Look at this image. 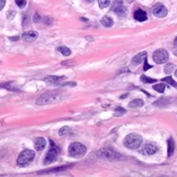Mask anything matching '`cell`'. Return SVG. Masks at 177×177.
Returning <instances> with one entry per match:
<instances>
[{"mask_svg": "<svg viewBox=\"0 0 177 177\" xmlns=\"http://www.w3.org/2000/svg\"><path fill=\"white\" fill-rule=\"evenodd\" d=\"M34 158H35V152L33 150H30V149L23 150L22 152L20 153V155H19L16 163L21 167L27 166L33 160H34Z\"/></svg>", "mask_w": 177, "mask_h": 177, "instance_id": "cell-4", "label": "cell"}, {"mask_svg": "<svg viewBox=\"0 0 177 177\" xmlns=\"http://www.w3.org/2000/svg\"><path fill=\"white\" fill-rule=\"evenodd\" d=\"M153 89L155 90V91L158 92H164V89H165V85H163V84H157V85L153 86Z\"/></svg>", "mask_w": 177, "mask_h": 177, "instance_id": "cell-24", "label": "cell"}, {"mask_svg": "<svg viewBox=\"0 0 177 177\" xmlns=\"http://www.w3.org/2000/svg\"><path fill=\"white\" fill-rule=\"evenodd\" d=\"M125 109H123V108H121V107H119V108H116L114 110V115L115 116H122V115H124L125 114Z\"/></svg>", "mask_w": 177, "mask_h": 177, "instance_id": "cell-23", "label": "cell"}, {"mask_svg": "<svg viewBox=\"0 0 177 177\" xmlns=\"http://www.w3.org/2000/svg\"><path fill=\"white\" fill-rule=\"evenodd\" d=\"M174 53H175V55H177V50H176V51H175Z\"/></svg>", "mask_w": 177, "mask_h": 177, "instance_id": "cell-39", "label": "cell"}, {"mask_svg": "<svg viewBox=\"0 0 177 177\" xmlns=\"http://www.w3.org/2000/svg\"><path fill=\"white\" fill-rule=\"evenodd\" d=\"M55 96L57 95H52V94H45L43 95L40 98H38L36 103L39 105H43V104H47V103L52 102L53 100L55 99Z\"/></svg>", "mask_w": 177, "mask_h": 177, "instance_id": "cell-9", "label": "cell"}, {"mask_svg": "<svg viewBox=\"0 0 177 177\" xmlns=\"http://www.w3.org/2000/svg\"><path fill=\"white\" fill-rule=\"evenodd\" d=\"M58 51H60L61 53H62L63 55H65V57H69V55H71V50L69 49L67 47H64V46H61V47L58 48Z\"/></svg>", "mask_w": 177, "mask_h": 177, "instance_id": "cell-20", "label": "cell"}, {"mask_svg": "<svg viewBox=\"0 0 177 177\" xmlns=\"http://www.w3.org/2000/svg\"><path fill=\"white\" fill-rule=\"evenodd\" d=\"M146 59H147V52L143 51V52H140V53H138L137 55H135V57L133 58L132 63L134 65H138V64H140L141 62H143Z\"/></svg>", "mask_w": 177, "mask_h": 177, "instance_id": "cell-11", "label": "cell"}, {"mask_svg": "<svg viewBox=\"0 0 177 177\" xmlns=\"http://www.w3.org/2000/svg\"><path fill=\"white\" fill-rule=\"evenodd\" d=\"M174 46L175 47H177V37L175 38V40H174Z\"/></svg>", "mask_w": 177, "mask_h": 177, "instance_id": "cell-36", "label": "cell"}, {"mask_svg": "<svg viewBox=\"0 0 177 177\" xmlns=\"http://www.w3.org/2000/svg\"><path fill=\"white\" fill-rule=\"evenodd\" d=\"M113 20L111 18H109V16H103L102 19H101V24L103 25V26H105V27H111L113 25Z\"/></svg>", "mask_w": 177, "mask_h": 177, "instance_id": "cell-17", "label": "cell"}, {"mask_svg": "<svg viewBox=\"0 0 177 177\" xmlns=\"http://www.w3.org/2000/svg\"><path fill=\"white\" fill-rule=\"evenodd\" d=\"M38 37V33L35 32V30H30V32L24 33L22 35V39L24 41H27V43H30V41H34L36 40Z\"/></svg>", "mask_w": 177, "mask_h": 177, "instance_id": "cell-10", "label": "cell"}, {"mask_svg": "<svg viewBox=\"0 0 177 177\" xmlns=\"http://www.w3.org/2000/svg\"><path fill=\"white\" fill-rule=\"evenodd\" d=\"M142 105H143V101L141 99H135L129 103V108H140Z\"/></svg>", "mask_w": 177, "mask_h": 177, "instance_id": "cell-18", "label": "cell"}, {"mask_svg": "<svg viewBox=\"0 0 177 177\" xmlns=\"http://www.w3.org/2000/svg\"><path fill=\"white\" fill-rule=\"evenodd\" d=\"M149 69H151V65H150L149 63L147 62V59H146V60H145V65H143V70L148 71Z\"/></svg>", "mask_w": 177, "mask_h": 177, "instance_id": "cell-32", "label": "cell"}, {"mask_svg": "<svg viewBox=\"0 0 177 177\" xmlns=\"http://www.w3.org/2000/svg\"><path fill=\"white\" fill-rule=\"evenodd\" d=\"M134 18L138 22H143V21H147L148 16H147V13L143 10H137L134 13Z\"/></svg>", "mask_w": 177, "mask_h": 177, "instance_id": "cell-13", "label": "cell"}, {"mask_svg": "<svg viewBox=\"0 0 177 177\" xmlns=\"http://www.w3.org/2000/svg\"><path fill=\"white\" fill-rule=\"evenodd\" d=\"M142 143V137L140 135L138 134H135V133H132V134L127 135L126 137H125V140H124V145L125 147H127L128 149H132V150H135L139 148Z\"/></svg>", "mask_w": 177, "mask_h": 177, "instance_id": "cell-1", "label": "cell"}, {"mask_svg": "<svg viewBox=\"0 0 177 177\" xmlns=\"http://www.w3.org/2000/svg\"><path fill=\"white\" fill-rule=\"evenodd\" d=\"M152 13L154 16H157V18H164L167 14V9L165 8L164 5H162V3H157V5H154V7H153Z\"/></svg>", "mask_w": 177, "mask_h": 177, "instance_id": "cell-8", "label": "cell"}, {"mask_svg": "<svg viewBox=\"0 0 177 177\" xmlns=\"http://www.w3.org/2000/svg\"><path fill=\"white\" fill-rule=\"evenodd\" d=\"M58 155H59V149L55 145V142L52 140H50V149L45 158V164H49V163L55 162V160L58 159Z\"/></svg>", "mask_w": 177, "mask_h": 177, "instance_id": "cell-5", "label": "cell"}, {"mask_svg": "<svg viewBox=\"0 0 177 177\" xmlns=\"http://www.w3.org/2000/svg\"><path fill=\"white\" fill-rule=\"evenodd\" d=\"M175 76H176V77H177V70L175 71Z\"/></svg>", "mask_w": 177, "mask_h": 177, "instance_id": "cell-38", "label": "cell"}, {"mask_svg": "<svg viewBox=\"0 0 177 177\" xmlns=\"http://www.w3.org/2000/svg\"><path fill=\"white\" fill-rule=\"evenodd\" d=\"M152 59L157 64H163L168 61V53L165 49H158L153 52Z\"/></svg>", "mask_w": 177, "mask_h": 177, "instance_id": "cell-6", "label": "cell"}, {"mask_svg": "<svg viewBox=\"0 0 177 177\" xmlns=\"http://www.w3.org/2000/svg\"><path fill=\"white\" fill-rule=\"evenodd\" d=\"M140 80H141V82L146 83V84H153V83H155V80L148 77V76H146V75H141Z\"/></svg>", "mask_w": 177, "mask_h": 177, "instance_id": "cell-21", "label": "cell"}, {"mask_svg": "<svg viewBox=\"0 0 177 177\" xmlns=\"http://www.w3.org/2000/svg\"><path fill=\"white\" fill-rule=\"evenodd\" d=\"M9 39L12 40V41H16V40L20 39V37H19V36H15V37H10V38H9Z\"/></svg>", "mask_w": 177, "mask_h": 177, "instance_id": "cell-35", "label": "cell"}, {"mask_svg": "<svg viewBox=\"0 0 177 177\" xmlns=\"http://www.w3.org/2000/svg\"><path fill=\"white\" fill-rule=\"evenodd\" d=\"M86 151H87L86 146L80 143V142H73L69 147V154L73 158H76V159L84 157Z\"/></svg>", "mask_w": 177, "mask_h": 177, "instance_id": "cell-3", "label": "cell"}, {"mask_svg": "<svg viewBox=\"0 0 177 177\" xmlns=\"http://www.w3.org/2000/svg\"><path fill=\"white\" fill-rule=\"evenodd\" d=\"M100 8H107L108 5H110V0H98Z\"/></svg>", "mask_w": 177, "mask_h": 177, "instance_id": "cell-27", "label": "cell"}, {"mask_svg": "<svg viewBox=\"0 0 177 177\" xmlns=\"http://www.w3.org/2000/svg\"><path fill=\"white\" fill-rule=\"evenodd\" d=\"M167 146H168V150H167V155L171 157V155L174 153V150H175V142L173 140V138H170L168 141H167Z\"/></svg>", "mask_w": 177, "mask_h": 177, "instance_id": "cell-16", "label": "cell"}, {"mask_svg": "<svg viewBox=\"0 0 177 177\" xmlns=\"http://www.w3.org/2000/svg\"><path fill=\"white\" fill-rule=\"evenodd\" d=\"M97 155L99 159L108 160V161H117V160L122 159V155L115 150L110 149V148H103L100 149L97 152Z\"/></svg>", "mask_w": 177, "mask_h": 177, "instance_id": "cell-2", "label": "cell"}, {"mask_svg": "<svg viewBox=\"0 0 177 177\" xmlns=\"http://www.w3.org/2000/svg\"><path fill=\"white\" fill-rule=\"evenodd\" d=\"M14 15H15V11H9V12L7 13V16L9 20H12V19L14 18Z\"/></svg>", "mask_w": 177, "mask_h": 177, "instance_id": "cell-30", "label": "cell"}, {"mask_svg": "<svg viewBox=\"0 0 177 177\" xmlns=\"http://www.w3.org/2000/svg\"><path fill=\"white\" fill-rule=\"evenodd\" d=\"M70 133H71V128L65 126V127L61 128L60 132H59V135H60V136H65V135H69Z\"/></svg>", "mask_w": 177, "mask_h": 177, "instance_id": "cell-25", "label": "cell"}, {"mask_svg": "<svg viewBox=\"0 0 177 177\" xmlns=\"http://www.w3.org/2000/svg\"><path fill=\"white\" fill-rule=\"evenodd\" d=\"M113 12H115L119 16H121V18H124L125 15H126V13H127V10H126V8H125L124 5H121L117 8H115L114 10H113Z\"/></svg>", "mask_w": 177, "mask_h": 177, "instance_id": "cell-15", "label": "cell"}, {"mask_svg": "<svg viewBox=\"0 0 177 177\" xmlns=\"http://www.w3.org/2000/svg\"><path fill=\"white\" fill-rule=\"evenodd\" d=\"M158 151V146L153 142H147L145 145L142 146V148L140 149V152L142 154H146V155H151V154H154L155 152Z\"/></svg>", "mask_w": 177, "mask_h": 177, "instance_id": "cell-7", "label": "cell"}, {"mask_svg": "<svg viewBox=\"0 0 177 177\" xmlns=\"http://www.w3.org/2000/svg\"><path fill=\"white\" fill-rule=\"evenodd\" d=\"M34 143H35V149L37 150V151H41V150L45 149L46 147V139L43 137H38L35 139V141H34Z\"/></svg>", "mask_w": 177, "mask_h": 177, "instance_id": "cell-12", "label": "cell"}, {"mask_svg": "<svg viewBox=\"0 0 177 177\" xmlns=\"http://www.w3.org/2000/svg\"><path fill=\"white\" fill-rule=\"evenodd\" d=\"M5 5V0H0V11L2 10Z\"/></svg>", "mask_w": 177, "mask_h": 177, "instance_id": "cell-34", "label": "cell"}, {"mask_svg": "<svg viewBox=\"0 0 177 177\" xmlns=\"http://www.w3.org/2000/svg\"><path fill=\"white\" fill-rule=\"evenodd\" d=\"M86 1H87V2H89V3H91V2H94L95 0H86Z\"/></svg>", "mask_w": 177, "mask_h": 177, "instance_id": "cell-37", "label": "cell"}, {"mask_svg": "<svg viewBox=\"0 0 177 177\" xmlns=\"http://www.w3.org/2000/svg\"><path fill=\"white\" fill-rule=\"evenodd\" d=\"M75 64V62L74 61H65V62H62V65H74Z\"/></svg>", "mask_w": 177, "mask_h": 177, "instance_id": "cell-33", "label": "cell"}, {"mask_svg": "<svg viewBox=\"0 0 177 177\" xmlns=\"http://www.w3.org/2000/svg\"><path fill=\"white\" fill-rule=\"evenodd\" d=\"M175 69V64H173V63H170V64H166L164 67V72L166 73V74H171V73L174 71Z\"/></svg>", "mask_w": 177, "mask_h": 177, "instance_id": "cell-22", "label": "cell"}, {"mask_svg": "<svg viewBox=\"0 0 177 177\" xmlns=\"http://www.w3.org/2000/svg\"><path fill=\"white\" fill-rule=\"evenodd\" d=\"M64 78L65 76H47L45 78V82L50 83V84H58V83H60Z\"/></svg>", "mask_w": 177, "mask_h": 177, "instance_id": "cell-14", "label": "cell"}, {"mask_svg": "<svg viewBox=\"0 0 177 177\" xmlns=\"http://www.w3.org/2000/svg\"><path fill=\"white\" fill-rule=\"evenodd\" d=\"M70 166H61V167H55V168H50V170H47L45 172H41L39 174H44V173H51V172H62V171L67 170Z\"/></svg>", "mask_w": 177, "mask_h": 177, "instance_id": "cell-19", "label": "cell"}, {"mask_svg": "<svg viewBox=\"0 0 177 177\" xmlns=\"http://www.w3.org/2000/svg\"><path fill=\"white\" fill-rule=\"evenodd\" d=\"M40 20H41V16H40L38 13H35V15H34V22L37 23V22H39Z\"/></svg>", "mask_w": 177, "mask_h": 177, "instance_id": "cell-31", "label": "cell"}, {"mask_svg": "<svg viewBox=\"0 0 177 177\" xmlns=\"http://www.w3.org/2000/svg\"><path fill=\"white\" fill-rule=\"evenodd\" d=\"M163 82H164V83H167V84H170V85L174 86V87H177V83L175 82V80H173L172 77H165L164 80H163Z\"/></svg>", "mask_w": 177, "mask_h": 177, "instance_id": "cell-26", "label": "cell"}, {"mask_svg": "<svg viewBox=\"0 0 177 177\" xmlns=\"http://www.w3.org/2000/svg\"><path fill=\"white\" fill-rule=\"evenodd\" d=\"M123 5L122 0H114V2H113V5H112V11L114 10L115 8H117L119 5Z\"/></svg>", "mask_w": 177, "mask_h": 177, "instance_id": "cell-29", "label": "cell"}, {"mask_svg": "<svg viewBox=\"0 0 177 177\" xmlns=\"http://www.w3.org/2000/svg\"><path fill=\"white\" fill-rule=\"evenodd\" d=\"M26 2H27V0H15V3H16V5H18V7H20V8L25 7Z\"/></svg>", "mask_w": 177, "mask_h": 177, "instance_id": "cell-28", "label": "cell"}]
</instances>
